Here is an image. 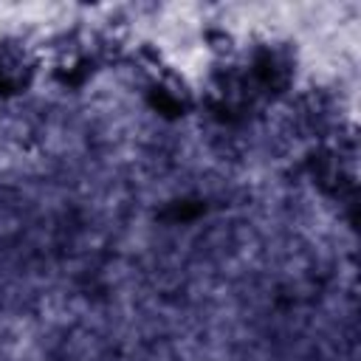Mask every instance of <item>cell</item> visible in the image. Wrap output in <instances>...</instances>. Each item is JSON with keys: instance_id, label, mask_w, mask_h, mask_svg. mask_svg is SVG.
<instances>
[{"instance_id": "cell-1", "label": "cell", "mask_w": 361, "mask_h": 361, "mask_svg": "<svg viewBox=\"0 0 361 361\" xmlns=\"http://www.w3.org/2000/svg\"><path fill=\"white\" fill-rule=\"evenodd\" d=\"M31 59L20 48H3L0 51V90L3 93H17L28 85L31 79Z\"/></svg>"}]
</instances>
